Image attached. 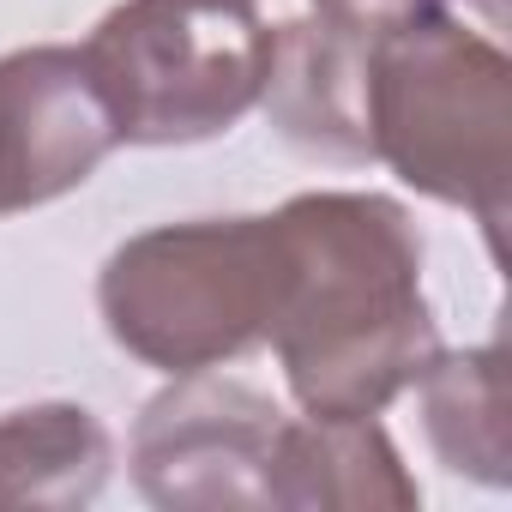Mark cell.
I'll use <instances>...</instances> for the list:
<instances>
[{
    "label": "cell",
    "instance_id": "obj_1",
    "mask_svg": "<svg viewBox=\"0 0 512 512\" xmlns=\"http://www.w3.org/2000/svg\"><path fill=\"white\" fill-rule=\"evenodd\" d=\"M278 229L290 290L272 344L296 404L308 416H380L440 356L410 211L380 193H302Z\"/></svg>",
    "mask_w": 512,
    "mask_h": 512
},
{
    "label": "cell",
    "instance_id": "obj_2",
    "mask_svg": "<svg viewBox=\"0 0 512 512\" xmlns=\"http://www.w3.org/2000/svg\"><path fill=\"white\" fill-rule=\"evenodd\" d=\"M290 290L278 217L163 223L109 253L97 308L109 338L163 374H199L266 344Z\"/></svg>",
    "mask_w": 512,
    "mask_h": 512
},
{
    "label": "cell",
    "instance_id": "obj_3",
    "mask_svg": "<svg viewBox=\"0 0 512 512\" xmlns=\"http://www.w3.org/2000/svg\"><path fill=\"white\" fill-rule=\"evenodd\" d=\"M368 139L416 193L464 205L500 253L512 199V67L458 25L422 19L368 49Z\"/></svg>",
    "mask_w": 512,
    "mask_h": 512
},
{
    "label": "cell",
    "instance_id": "obj_4",
    "mask_svg": "<svg viewBox=\"0 0 512 512\" xmlns=\"http://www.w3.org/2000/svg\"><path fill=\"white\" fill-rule=\"evenodd\" d=\"M85 67L127 145H193L260 103L272 25L253 0H121L91 31Z\"/></svg>",
    "mask_w": 512,
    "mask_h": 512
},
{
    "label": "cell",
    "instance_id": "obj_5",
    "mask_svg": "<svg viewBox=\"0 0 512 512\" xmlns=\"http://www.w3.org/2000/svg\"><path fill=\"white\" fill-rule=\"evenodd\" d=\"M284 410L235 380L175 374L133 428V476L145 500L175 512H223V506H272L266 470L278 446Z\"/></svg>",
    "mask_w": 512,
    "mask_h": 512
},
{
    "label": "cell",
    "instance_id": "obj_6",
    "mask_svg": "<svg viewBox=\"0 0 512 512\" xmlns=\"http://www.w3.org/2000/svg\"><path fill=\"white\" fill-rule=\"evenodd\" d=\"M121 145L85 49H19L0 61V217L91 181Z\"/></svg>",
    "mask_w": 512,
    "mask_h": 512
},
{
    "label": "cell",
    "instance_id": "obj_7",
    "mask_svg": "<svg viewBox=\"0 0 512 512\" xmlns=\"http://www.w3.org/2000/svg\"><path fill=\"white\" fill-rule=\"evenodd\" d=\"M368 49L374 37H350L326 19H296L272 31V67H266V109L272 127L332 163H368Z\"/></svg>",
    "mask_w": 512,
    "mask_h": 512
},
{
    "label": "cell",
    "instance_id": "obj_8",
    "mask_svg": "<svg viewBox=\"0 0 512 512\" xmlns=\"http://www.w3.org/2000/svg\"><path fill=\"white\" fill-rule=\"evenodd\" d=\"M266 500L272 506L410 512L422 488L374 416H308V422L284 416L272 470H266Z\"/></svg>",
    "mask_w": 512,
    "mask_h": 512
},
{
    "label": "cell",
    "instance_id": "obj_9",
    "mask_svg": "<svg viewBox=\"0 0 512 512\" xmlns=\"http://www.w3.org/2000/svg\"><path fill=\"white\" fill-rule=\"evenodd\" d=\"M109 428L85 404L0 416V506H85L109 482Z\"/></svg>",
    "mask_w": 512,
    "mask_h": 512
},
{
    "label": "cell",
    "instance_id": "obj_10",
    "mask_svg": "<svg viewBox=\"0 0 512 512\" xmlns=\"http://www.w3.org/2000/svg\"><path fill=\"white\" fill-rule=\"evenodd\" d=\"M422 422L452 476L500 488L512 476V434H506V356L500 344L434 356L422 368Z\"/></svg>",
    "mask_w": 512,
    "mask_h": 512
},
{
    "label": "cell",
    "instance_id": "obj_11",
    "mask_svg": "<svg viewBox=\"0 0 512 512\" xmlns=\"http://www.w3.org/2000/svg\"><path fill=\"white\" fill-rule=\"evenodd\" d=\"M314 13L350 37H392L440 13V0H314Z\"/></svg>",
    "mask_w": 512,
    "mask_h": 512
}]
</instances>
